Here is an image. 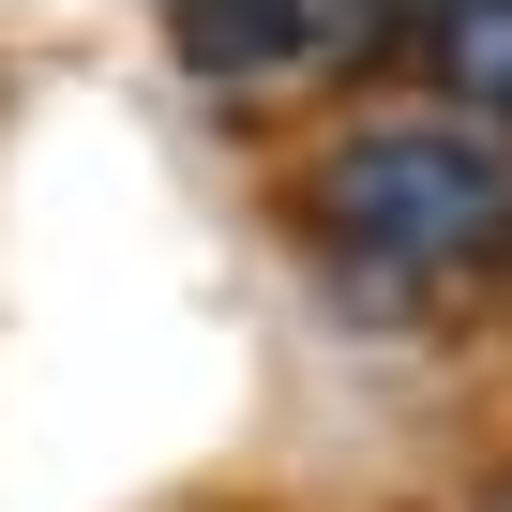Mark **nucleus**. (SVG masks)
I'll use <instances>...</instances> for the list:
<instances>
[{"mask_svg": "<svg viewBox=\"0 0 512 512\" xmlns=\"http://www.w3.org/2000/svg\"><path fill=\"white\" fill-rule=\"evenodd\" d=\"M407 46H422L437 106H467V121H497V136H512V0H467V16H407Z\"/></svg>", "mask_w": 512, "mask_h": 512, "instance_id": "7ed1b4c3", "label": "nucleus"}, {"mask_svg": "<svg viewBox=\"0 0 512 512\" xmlns=\"http://www.w3.org/2000/svg\"><path fill=\"white\" fill-rule=\"evenodd\" d=\"M467 512H512V467H497V482H482V497H467Z\"/></svg>", "mask_w": 512, "mask_h": 512, "instance_id": "20e7f679", "label": "nucleus"}, {"mask_svg": "<svg viewBox=\"0 0 512 512\" xmlns=\"http://www.w3.org/2000/svg\"><path fill=\"white\" fill-rule=\"evenodd\" d=\"M302 241L347 302H467L512 287V136L467 106H362L302 151Z\"/></svg>", "mask_w": 512, "mask_h": 512, "instance_id": "f257e3e1", "label": "nucleus"}, {"mask_svg": "<svg viewBox=\"0 0 512 512\" xmlns=\"http://www.w3.org/2000/svg\"><path fill=\"white\" fill-rule=\"evenodd\" d=\"M166 46H181V76H211V91H287V76H332V61L377 46V31H362V16H211V0H181Z\"/></svg>", "mask_w": 512, "mask_h": 512, "instance_id": "f03ea898", "label": "nucleus"}]
</instances>
